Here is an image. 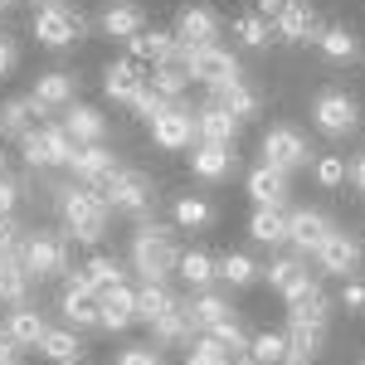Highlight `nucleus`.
<instances>
[{
	"label": "nucleus",
	"instance_id": "51",
	"mask_svg": "<svg viewBox=\"0 0 365 365\" xmlns=\"http://www.w3.org/2000/svg\"><path fill=\"white\" fill-rule=\"evenodd\" d=\"M15 200H20L15 180H10V175H0V215H15Z\"/></svg>",
	"mask_w": 365,
	"mask_h": 365
},
{
	"label": "nucleus",
	"instance_id": "43",
	"mask_svg": "<svg viewBox=\"0 0 365 365\" xmlns=\"http://www.w3.org/2000/svg\"><path fill=\"white\" fill-rule=\"evenodd\" d=\"M249 356H253L258 365L287 361V331H263V336H253V341H249Z\"/></svg>",
	"mask_w": 365,
	"mask_h": 365
},
{
	"label": "nucleus",
	"instance_id": "1",
	"mask_svg": "<svg viewBox=\"0 0 365 365\" xmlns=\"http://www.w3.org/2000/svg\"><path fill=\"white\" fill-rule=\"evenodd\" d=\"M58 215H63V229H68V239H78V244H98L103 234H108V220H113V210H108V200L98 195L93 185H73V190H63L58 200Z\"/></svg>",
	"mask_w": 365,
	"mask_h": 365
},
{
	"label": "nucleus",
	"instance_id": "22",
	"mask_svg": "<svg viewBox=\"0 0 365 365\" xmlns=\"http://www.w3.org/2000/svg\"><path fill=\"white\" fill-rule=\"evenodd\" d=\"M195 137L234 146V137H239V117H229L220 103H205V108H195Z\"/></svg>",
	"mask_w": 365,
	"mask_h": 365
},
{
	"label": "nucleus",
	"instance_id": "20",
	"mask_svg": "<svg viewBox=\"0 0 365 365\" xmlns=\"http://www.w3.org/2000/svg\"><path fill=\"white\" fill-rule=\"evenodd\" d=\"M190 170H195L200 180H225L229 170H234V146H225V141H195Z\"/></svg>",
	"mask_w": 365,
	"mask_h": 365
},
{
	"label": "nucleus",
	"instance_id": "13",
	"mask_svg": "<svg viewBox=\"0 0 365 365\" xmlns=\"http://www.w3.org/2000/svg\"><path fill=\"white\" fill-rule=\"evenodd\" d=\"M317 263H322V273H336V278H351L356 268H361V244L351 239V234H341V229H331L327 239H322V249L312 253Z\"/></svg>",
	"mask_w": 365,
	"mask_h": 365
},
{
	"label": "nucleus",
	"instance_id": "30",
	"mask_svg": "<svg viewBox=\"0 0 365 365\" xmlns=\"http://www.w3.org/2000/svg\"><path fill=\"white\" fill-rule=\"evenodd\" d=\"M249 195H253V205H282L287 200V170H278V166L249 170Z\"/></svg>",
	"mask_w": 365,
	"mask_h": 365
},
{
	"label": "nucleus",
	"instance_id": "52",
	"mask_svg": "<svg viewBox=\"0 0 365 365\" xmlns=\"http://www.w3.org/2000/svg\"><path fill=\"white\" fill-rule=\"evenodd\" d=\"M282 10H287V0H253V15H263V20H268V25H273V20H278Z\"/></svg>",
	"mask_w": 365,
	"mask_h": 365
},
{
	"label": "nucleus",
	"instance_id": "2",
	"mask_svg": "<svg viewBox=\"0 0 365 365\" xmlns=\"http://www.w3.org/2000/svg\"><path fill=\"white\" fill-rule=\"evenodd\" d=\"M175 263H180V249H175L170 229L141 225L137 239H132V268H137L146 282H166L170 273H175Z\"/></svg>",
	"mask_w": 365,
	"mask_h": 365
},
{
	"label": "nucleus",
	"instance_id": "39",
	"mask_svg": "<svg viewBox=\"0 0 365 365\" xmlns=\"http://www.w3.org/2000/svg\"><path fill=\"white\" fill-rule=\"evenodd\" d=\"M39 351H44L49 361H58V365H78L83 341H78V331H44V336H39Z\"/></svg>",
	"mask_w": 365,
	"mask_h": 365
},
{
	"label": "nucleus",
	"instance_id": "12",
	"mask_svg": "<svg viewBox=\"0 0 365 365\" xmlns=\"http://www.w3.org/2000/svg\"><path fill=\"white\" fill-rule=\"evenodd\" d=\"M58 312L68 317V327H98V287L88 282V273H68Z\"/></svg>",
	"mask_w": 365,
	"mask_h": 365
},
{
	"label": "nucleus",
	"instance_id": "31",
	"mask_svg": "<svg viewBox=\"0 0 365 365\" xmlns=\"http://www.w3.org/2000/svg\"><path fill=\"white\" fill-rule=\"evenodd\" d=\"M103 29H108L113 39H132V34L146 29V15H141V5H132V0H117V5L103 10Z\"/></svg>",
	"mask_w": 365,
	"mask_h": 365
},
{
	"label": "nucleus",
	"instance_id": "45",
	"mask_svg": "<svg viewBox=\"0 0 365 365\" xmlns=\"http://www.w3.org/2000/svg\"><path fill=\"white\" fill-rule=\"evenodd\" d=\"M234 34H239L244 44H253V49H263V44L273 39V25H268L263 15H239V20H234Z\"/></svg>",
	"mask_w": 365,
	"mask_h": 365
},
{
	"label": "nucleus",
	"instance_id": "46",
	"mask_svg": "<svg viewBox=\"0 0 365 365\" xmlns=\"http://www.w3.org/2000/svg\"><path fill=\"white\" fill-rule=\"evenodd\" d=\"M210 336H215V341H225L234 356H239V351H249V341H244V327H239V317H234V312H229V317H220V322L210 327Z\"/></svg>",
	"mask_w": 365,
	"mask_h": 365
},
{
	"label": "nucleus",
	"instance_id": "60",
	"mask_svg": "<svg viewBox=\"0 0 365 365\" xmlns=\"http://www.w3.org/2000/svg\"><path fill=\"white\" fill-rule=\"evenodd\" d=\"M278 365H292V361H278Z\"/></svg>",
	"mask_w": 365,
	"mask_h": 365
},
{
	"label": "nucleus",
	"instance_id": "23",
	"mask_svg": "<svg viewBox=\"0 0 365 365\" xmlns=\"http://www.w3.org/2000/svg\"><path fill=\"white\" fill-rule=\"evenodd\" d=\"M151 336H156V346H190V341L200 336L195 322H190V307H185V302H175L161 322H151Z\"/></svg>",
	"mask_w": 365,
	"mask_h": 365
},
{
	"label": "nucleus",
	"instance_id": "57",
	"mask_svg": "<svg viewBox=\"0 0 365 365\" xmlns=\"http://www.w3.org/2000/svg\"><path fill=\"white\" fill-rule=\"evenodd\" d=\"M34 5H54V0H34Z\"/></svg>",
	"mask_w": 365,
	"mask_h": 365
},
{
	"label": "nucleus",
	"instance_id": "40",
	"mask_svg": "<svg viewBox=\"0 0 365 365\" xmlns=\"http://www.w3.org/2000/svg\"><path fill=\"white\" fill-rule=\"evenodd\" d=\"M185 307H190V322H195V331H210L220 317H229V302L220 297V292H210V287H205V292H195Z\"/></svg>",
	"mask_w": 365,
	"mask_h": 365
},
{
	"label": "nucleus",
	"instance_id": "8",
	"mask_svg": "<svg viewBox=\"0 0 365 365\" xmlns=\"http://www.w3.org/2000/svg\"><path fill=\"white\" fill-rule=\"evenodd\" d=\"M20 263H25L29 282L39 278H58V273H68V253H63V239L58 234H29L25 249H20Z\"/></svg>",
	"mask_w": 365,
	"mask_h": 365
},
{
	"label": "nucleus",
	"instance_id": "29",
	"mask_svg": "<svg viewBox=\"0 0 365 365\" xmlns=\"http://www.w3.org/2000/svg\"><path fill=\"white\" fill-rule=\"evenodd\" d=\"M0 331L15 341V346H39V336H44L49 327H44V317L29 307V302H20V307L5 317V327H0Z\"/></svg>",
	"mask_w": 365,
	"mask_h": 365
},
{
	"label": "nucleus",
	"instance_id": "56",
	"mask_svg": "<svg viewBox=\"0 0 365 365\" xmlns=\"http://www.w3.org/2000/svg\"><path fill=\"white\" fill-rule=\"evenodd\" d=\"M229 365H258V361H253L249 351H239V356H234V361H229Z\"/></svg>",
	"mask_w": 365,
	"mask_h": 365
},
{
	"label": "nucleus",
	"instance_id": "27",
	"mask_svg": "<svg viewBox=\"0 0 365 365\" xmlns=\"http://www.w3.org/2000/svg\"><path fill=\"white\" fill-rule=\"evenodd\" d=\"M175 49H180V39L166 34V29H141V34H132V58L146 63V68H151V63H166Z\"/></svg>",
	"mask_w": 365,
	"mask_h": 365
},
{
	"label": "nucleus",
	"instance_id": "17",
	"mask_svg": "<svg viewBox=\"0 0 365 365\" xmlns=\"http://www.w3.org/2000/svg\"><path fill=\"white\" fill-rule=\"evenodd\" d=\"M58 127L73 137V146L108 141V117L98 113V108H83V103H68V108H63V117H58Z\"/></svg>",
	"mask_w": 365,
	"mask_h": 365
},
{
	"label": "nucleus",
	"instance_id": "7",
	"mask_svg": "<svg viewBox=\"0 0 365 365\" xmlns=\"http://www.w3.org/2000/svg\"><path fill=\"white\" fill-rule=\"evenodd\" d=\"M98 195L108 200V210H117V215H146V210H151V175H141V170H117Z\"/></svg>",
	"mask_w": 365,
	"mask_h": 365
},
{
	"label": "nucleus",
	"instance_id": "14",
	"mask_svg": "<svg viewBox=\"0 0 365 365\" xmlns=\"http://www.w3.org/2000/svg\"><path fill=\"white\" fill-rule=\"evenodd\" d=\"M327 234H331V220H327L322 210H292V215H287V244L302 253V258L322 249Z\"/></svg>",
	"mask_w": 365,
	"mask_h": 365
},
{
	"label": "nucleus",
	"instance_id": "32",
	"mask_svg": "<svg viewBox=\"0 0 365 365\" xmlns=\"http://www.w3.org/2000/svg\"><path fill=\"white\" fill-rule=\"evenodd\" d=\"M25 292H29V273H25V263H20V253H0V302L20 307Z\"/></svg>",
	"mask_w": 365,
	"mask_h": 365
},
{
	"label": "nucleus",
	"instance_id": "33",
	"mask_svg": "<svg viewBox=\"0 0 365 365\" xmlns=\"http://www.w3.org/2000/svg\"><path fill=\"white\" fill-rule=\"evenodd\" d=\"M249 234L258 244H287V215H282V205H258L249 220Z\"/></svg>",
	"mask_w": 365,
	"mask_h": 365
},
{
	"label": "nucleus",
	"instance_id": "34",
	"mask_svg": "<svg viewBox=\"0 0 365 365\" xmlns=\"http://www.w3.org/2000/svg\"><path fill=\"white\" fill-rule=\"evenodd\" d=\"M34 103H39L44 113L68 108V103H73V78H68V73H39V83H34Z\"/></svg>",
	"mask_w": 365,
	"mask_h": 365
},
{
	"label": "nucleus",
	"instance_id": "26",
	"mask_svg": "<svg viewBox=\"0 0 365 365\" xmlns=\"http://www.w3.org/2000/svg\"><path fill=\"white\" fill-rule=\"evenodd\" d=\"M327 317H331V302L322 287H307L302 297L287 302V327H327Z\"/></svg>",
	"mask_w": 365,
	"mask_h": 365
},
{
	"label": "nucleus",
	"instance_id": "5",
	"mask_svg": "<svg viewBox=\"0 0 365 365\" xmlns=\"http://www.w3.org/2000/svg\"><path fill=\"white\" fill-rule=\"evenodd\" d=\"M180 58H185L190 83H200V88H220V83H229V78H239V63H234V54H229V49H220V44L180 49Z\"/></svg>",
	"mask_w": 365,
	"mask_h": 365
},
{
	"label": "nucleus",
	"instance_id": "16",
	"mask_svg": "<svg viewBox=\"0 0 365 365\" xmlns=\"http://www.w3.org/2000/svg\"><path fill=\"white\" fill-rule=\"evenodd\" d=\"M273 34H278V39H287V44L317 39V34H322V15L312 10L307 0H287V10L273 20Z\"/></svg>",
	"mask_w": 365,
	"mask_h": 365
},
{
	"label": "nucleus",
	"instance_id": "35",
	"mask_svg": "<svg viewBox=\"0 0 365 365\" xmlns=\"http://www.w3.org/2000/svg\"><path fill=\"white\" fill-rule=\"evenodd\" d=\"M317 49L331 58V63H351V58L361 54V44H356V34L341 25H322V34H317Z\"/></svg>",
	"mask_w": 365,
	"mask_h": 365
},
{
	"label": "nucleus",
	"instance_id": "54",
	"mask_svg": "<svg viewBox=\"0 0 365 365\" xmlns=\"http://www.w3.org/2000/svg\"><path fill=\"white\" fill-rule=\"evenodd\" d=\"M10 68H15V44L0 39V73H10Z\"/></svg>",
	"mask_w": 365,
	"mask_h": 365
},
{
	"label": "nucleus",
	"instance_id": "24",
	"mask_svg": "<svg viewBox=\"0 0 365 365\" xmlns=\"http://www.w3.org/2000/svg\"><path fill=\"white\" fill-rule=\"evenodd\" d=\"M146 63H137V58H122V63H108V73H103V88H108V98L113 103H127L132 93H137L141 83H146Z\"/></svg>",
	"mask_w": 365,
	"mask_h": 365
},
{
	"label": "nucleus",
	"instance_id": "15",
	"mask_svg": "<svg viewBox=\"0 0 365 365\" xmlns=\"http://www.w3.org/2000/svg\"><path fill=\"white\" fill-rule=\"evenodd\" d=\"M132 322H137V292H132L127 282L98 292V327H103V331H122V327H132Z\"/></svg>",
	"mask_w": 365,
	"mask_h": 365
},
{
	"label": "nucleus",
	"instance_id": "53",
	"mask_svg": "<svg viewBox=\"0 0 365 365\" xmlns=\"http://www.w3.org/2000/svg\"><path fill=\"white\" fill-rule=\"evenodd\" d=\"M15 351H20V346H15V341L0 331V365H20V356H15Z\"/></svg>",
	"mask_w": 365,
	"mask_h": 365
},
{
	"label": "nucleus",
	"instance_id": "37",
	"mask_svg": "<svg viewBox=\"0 0 365 365\" xmlns=\"http://www.w3.org/2000/svg\"><path fill=\"white\" fill-rule=\"evenodd\" d=\"M322 331H327V327H287V361L312 365L322 356Z\"/></svg>",
	"mask_w": 365,
	"mask_h": 365
},
{
	"label": "nucleus",
	"instance_id": "44",
	"mask_svg": "<svg viewBox=\"0 0 365 365\" xmlns=\"http://www.w3.org/2000/svg\"><path fill=\"white\" fill-rule=\"evenodd\" d=\"M210 215H215V210H210V205H205L200 195H180V200H175V225H180V229L210 225Z\"/></svg>",
	"mask_w": 365,
	"mask_h": 365
},
{
	"label": "nucleus",
	"instance_id": "10",
	"mask_svg": "<svg viewBox=\"0 0 365 365\" xmlns=\"http://www.w3.org/2000/svg\"><path fill=\"white\" fill-rule=\"evenodd\" d=\"M68 170L83 180V185H93V190H103L108 180H113L117 170V151L108 146V141H88V146H73V156H68Z\"/></svg>",
	"mask_w": 365,
	"mask_h": 365
},
{
	"label": "nucleus",
	"instance_id": "55",
	"mask_svg": "<svg viewBox=\"0 0 365 365\" xmlns=\"http://www.w3.org/2000/svg\"><path fill=\"white\" fill-rule=\"evenodd\" d=\"M346 170H351V180L361 185V195H365V156H356V166H346Z\"/></svg>",
	"mask_w": 365,
	"mask_h": 365
},
{
	"label": "nucleus",
	"instance_id": "18",
	"mask_svg": "<svg viewBox=\"0 0 365 365\" xmlns=\"http://www.w3.org/2000/svg\"><path fill=\"white\" fill-rule=\"evenodd\" d=\"M215 34H220V20H215V10H205V5H190V10H180V20H175V39H180V49L215 44Z\"/></svg>",
	"mask_w": 365,
	"mask_h": 365
},
{
	"label": "nucleus",
	"instance_id": "58",
	"mask_svg": "<svg viewBox=\"0 0 365 365\" xmlns=\"http://www.w3.org/2000/svg\"><path fill=\"white\" fill-rule=\"evenodd\" d=\"M5 5H15V0H0V10H5Z\"/></svg>",
	"mask_w": 365,
	"mask_h": 365
},
{
	"label": "nucleus",
	"instance_id": "38",
	"mask_svg": "<svg viewBox=\"0 0 365 365\" xmlns=\"http://www.w3.org/2000/svg\"><path fill=\"white\" fill-rule=\"evenodd\" d=\"M175 273H180V278L190 282L195 292H205L210 282L220 278V273H215V258H210V253H200V249H185V253H180V263H175Z\"/></svg>",
	"mask_w": 365,
	"mask_h": 365
},
{
	"label": "nucleus",
	"instance_id": "48",
	"mask_svg": "<svg viewBox=\"0 0 365 365\" xmlns=\"http://www.w3.org/2000/svg\"><path fill=\"white\" fill-rule=\"evenodd\" d=\"M341 180H346V161H341V156H322V161H317V185L336 190Z\"/></svg>",
	"mask_w": 365,
	"mask_h": 365
},
{
	"label": "nucleus",
	"instance_id": "36",
	"mask_svg": "<svg viewBox=\"0 0 365 365\" xmlns=\"http://www.w3.org/2000/svg\"><path fill=\"white\" fill-rule=\"evenodd\" d=\"M175 302H180V297H170L161 282H141V287H137V322H146V327H151V322H161Z\"/></svg>",
	"mask_w": 365,
	"mask_h": 365
},
{
	"label": "nucleus",
	"instance_id": "11",
	"mask_svg": "<svg viewBox=\"0 0 365 365\" xmlns=\"http://www.w3.org/2000/svg\"><path fill=\"white\" fill-rule=\"evenodd\" d=\"M312 151H307V137L297 127H273L263 137V166H278V170H297L307 166Z\"/></svg>",
	"mask_w": 365,
	"mask_h": 365
},
{
	"label": "nucleus",
	"instance_id": "50",
	"mask_svg": "<svg viewBox=\"0 0 365 365\" xmlns=\"http://www.w3.org/2000/svg\"><path fill=\"white\" fill-rule=\"evenodd\" d=\"M341 307L346 312H365V282H346V287H341Z\"/></svg>",
	"mask_w": 365,
	"mask_h": 365
},
{
	"label": "nucleus",
	"instance_id": "41",
	"mask_svg": "<svg viewBox=\"0 0 365 365\" xmlns=\"http://www.w3.org/2000/svg\"><path fill=\"white\" fill-rule=\"evenodd\" d=\"M83 273H88V282H93L98 292H108V287H117V282H127V273H122V263H117L113 253H93Z\"/></svg>",
	"mask_w": 365,
	"mask_h": 365
},
{
	"label": "nucleus",
	"instance_id": "21",
	"mask_svg": "<svg viewBox=\"0 0 365 365\" xmlns=\"http://www.w3.org/2000/svg\"><path fill=\"white\" fill-rule=\"evenodd\" d=\"M146 83L156 88L166 103H175V98H185V88H190V73H185V58H180V49L166 58V63H151V73H146Z\"/></svg>",
	"mask_w": 365,
	"mask_h": 365
},
{
	"label": "nucleus",
	"instance_id": "3",
	"mask_svg": "<svg viewBox=\"0 0 365 365\" xmlns=\"http://www.w3.org/2000/svg\"><path fill=\"white\" fill-rule=\"evenodd\" d=\"M34 39H39L44 49H68V44H78V39H83V15H78V10H68L63 0L39 5V10H34Z\"/></svg>",
	"mask_w": 365,
	"mask_h": 365
},
{
	"label": "nucleus",
	"instance_id": "19",
	"mask_svg": "<svg viewBox=\"0 0 365 365\" xmlns=\"http://www.w3.org/2000/svg\"><path fill=\"white\" fill-rule=\"evenodd\" d=\"M263 273H268V282L278 287L287 302H292V297H302L307 287H317V282H312V268H307V258H302V253H292V258H278V263H273V268H263Z\"/></svg>",
	"mask_w": 365,
	"mask_h": 365
},
{
	"label": "nucleus",
	"instance_id": "47",
	"mask_svg": "<svg viewBox=\"0 0 365 365\" xmlns=\"http://www.w3.org/2000/svg\"><path fill=\"white\" fill-rule=\"evenodd\" d=\"M127 108H132V113H137V117H156V113H161V108H166V98H161V93H156V88H151V83H141L137 93L127 98Z\"/></svg>",
	"mask_w": 365,
	"mask_h": 365
},
{
	"label": "nucleus",
	"instance_id": "59",
	"mask_svg": "<svg viewBox=\"0 0 365 365\" xmlns=\"http://www.w3.org/2000/svg\"><path fill=\"white\" fill-rule=\"evenodd\" d=\"M0 175H5V161H0Z\"/></svg>",
	"mask_w": 365,
	"mask_h": 365
},
{
	"label": "nucleus",
	"instance_id": "25",
	"mask_svg": "<svg viewBox=\"0 0 365 365\" xmlns=\"http://www.w3.org/2000/svg\"><path fill=\"white\" fill-rule=\"evenodd\" d=\"M210 103H220V108H225L229 117H239V122L258 113V93H253V88L244 83V78H229V83L210 88Z\"/></svg>",
	"mask_w": 365,
	"mask_h": 365
},
{
	"label": "nucleus",
	"instance_id": "6",
	"mask_svg": "<svg viewBox=\"0 0 365 365\" xmlns=\"http://www.w3.org/2000/svg\"><path fill=\"white\" fill-rule=\"evenodd\" d=\"M151 141L166 146V151H185V146H195V108H185V98L166 103L161 113L151 117Z\"/></svg>",
	"mask_w": 365,
	"mask_h": 365
},
{
	"label": "nucleus",
	"instance_id": "42",
	"mask_svg": "<svg viewBox=\"0 0 365 365\" xmlns=\"http://www.w3.org/2000/svg\"><path fill=\"white\" fill-rule=\"evenodd\" d=\"M215 273L225 282H234V287H249V282L258 278V263H253L249 253H225V258L215 263Z\"/></svg>",
	"mask_w": 365,
	"mask_h": 365
},
{
	"label": "nucleus",
	"instance_id": "4",
	"mask_svg": "<svg viewBox=\"0 0 365 365\" xmlns=\"http://www.w3.org/2000/svg\"><path fill=\"white\" fill-rule=\"evenodd\" d=\"M312 122H317V132H327V137H351L356 122H361V108H356V98H351L346 88H327V93H317V103H312Z\"/></svg>",
	"mask_w": 365,
	"mask_h": 365
},
{
	"label": "nucleus",
	"instance_id": "9",
	"mask_svg": "<svg viewBox=\"0 0 365 365\" xmlns=\"http://www.w3.org/2000/svg\"><path fill=\"white\" fill-rule=\"evenodd\" d=\"M20 146H25V161H29V166H68V156H73V137H68L58 122L25 132Z\"/></svg>",
	"mask_w": 365,
	"mask_h": 365
},
{
	"label": "nucleus",
	"instance_id": "28",
	"mask_svg": "<svg viewBox=\"0 0 365 365\" xmlns=\"http://www.w3.org/2000/svg\"><path fill=\"white\" fill-rule=\"evenodd\" d=\"M39 117H44V108L34 103V93H29V98H15V103L0 108V132H5V137H25V132L39 127Z\"/></svg>",
	"mask_w": 365,
	"mask_h": 365
},
{
	"label": "nucleus",
	"instance_id": "49",
	"mask_svg": "<svg viewBox=\"0 0 365 365\" xmlns=\"http://www.w3.org/2000/svg\"><path fill=\"white\" fill-rule=\"evenodd\" d=\"M117 365H161V351L156 346H127L117 356Z\"/></svg>",
	"mask_w": 365,
	"mask_h": 365
}]
</instances>
